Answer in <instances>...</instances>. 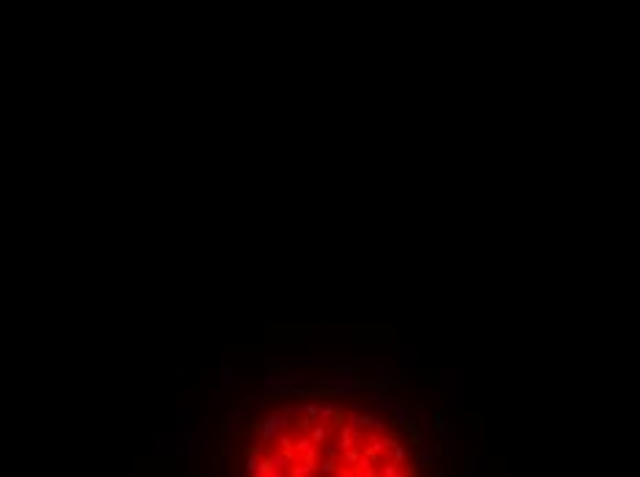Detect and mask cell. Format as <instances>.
I'll use <instances>...</instances> for the list:
<instances>
[{"label":"cell","mask_w":640,"mask_h":477,"mask_svg":"<svg viewBox=\"0 0 640 477\" xmlns=\"http://www.w3.org/2000/svg\"><path fill=\"white\" fill-rule=\"evenodd\" d=\"M356 381L362 386H367L373 394H386V397H389L392 386H389V378H386V375H373V372H367V370H359L356 372Z\"/></svg>","instance_id":"cell-1"},{"label":"cell","mask_w":640,"mask_h":477,"mask_svg":"<svg viewBox=\"0 0 640 477\" xmlns=\"http://www.w3.org/2000/svg\"><path fill=\"white\" fill-rule=\"evenodd\" d=\"M400 425H403V430L409 433V439H411V444L414 447H422V433H419V428H417V422H406L403 417H400Z\"/></svg>","instance_id":"cell-2"},{"label":"cell","mask_w":640,"mask_h":477,"mask_svg":"<svg viewBox=\"0 0 640 477\" xmlns=\"http://www.w3.org/2000/svg\"><path fill=\"white\" fill-rule=\"evenodd\" d=\"M433 425H436V430L445 436V439H450V433L445 430V422H442V411H436V414H433Z\"/></svg>","instance_id":"cell-3"}]
</instances>
